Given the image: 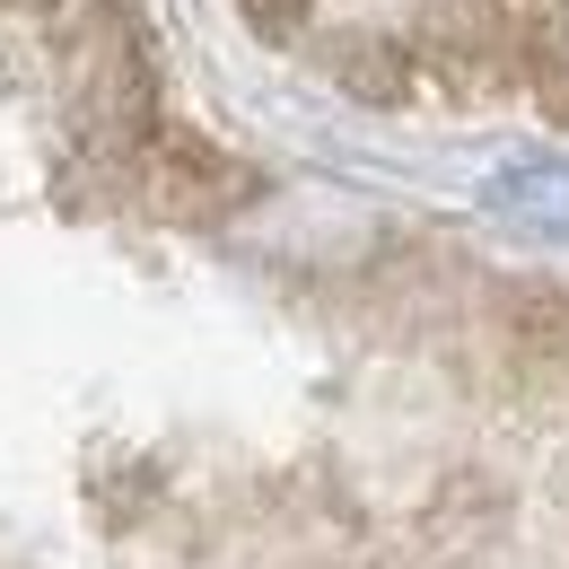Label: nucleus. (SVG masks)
I'll use <instances>...</instances> for the list:
<instances>
[{"label": "nucleus", "instance_id": "nucleus-1", "mask_svg": "<svg viewBox=\"0 0 569 569\" xmlns=\"http://www.w3.org/2000/svg\"><path fill=\"white\" fill-rule=\"evenodd\" d=\"M141 193H149V211H167V219H184V228H211V219L228 211H246L263 184H254V167L246 158H228V149H211L202 132H149L141 149Z\"/></svg>", "mask_w": 569, "mask_h": 569}, {"label": "nucleus", "instance_id": "nucleus-2", "mask_svg": "<svg viewBox=\"0 0 569 569\" xmlns=\"http://www.w3.org/2000/svg\"><path fill=\"white\" fill-rule=\"evenodd\" d=\"M569 36V0H438V44L473 71H543Z\"/></svg>", "mask_w": 569, "mask_h": 569}, {"label": "nucleus", "instance_id": "nucleus-3", "mask_svg": "<svg viewBox=\"0 0 569 569\" xmlns=\"http://www.w3.org/2000/svg\"><path fill=\"white\" fill-rule=\"evenodd\" d=\"M491 202L508 219H535V228H569V176L561 167H499Z\"/></svg>", "mask_w": 569, "mask_h": 569}, {"label": "nucleus", "instance_id": "nucleus-4", "mask_svg": "<svg viewBox=\"0 0 569 569\" xmlns=\"http://www.w3.org/2000/svg\"><path fill=\"white\" fill-rule=\"evenodd\" d=\"M342 79H351L359 97H386V106H395V97H403V53H368V44H351V53H342Z\"/></svg>", "mask_w": 569, "mask_h": 569}, {"label": "nucleus", "instance_id": "nucleus-5", "mask_svg": "<svg viewBox=\"0 0 569 569\" xmlns=\"http://www.w3.org/2000/svg\"><path fill=\"white\" fill-rule=\"evenodd\" d=\"M246 18H254V36H272V44H289L298 27H307V0H237Z\"/></svg>", "mask_w": 569, "mask_h": 569}]
</instances>
